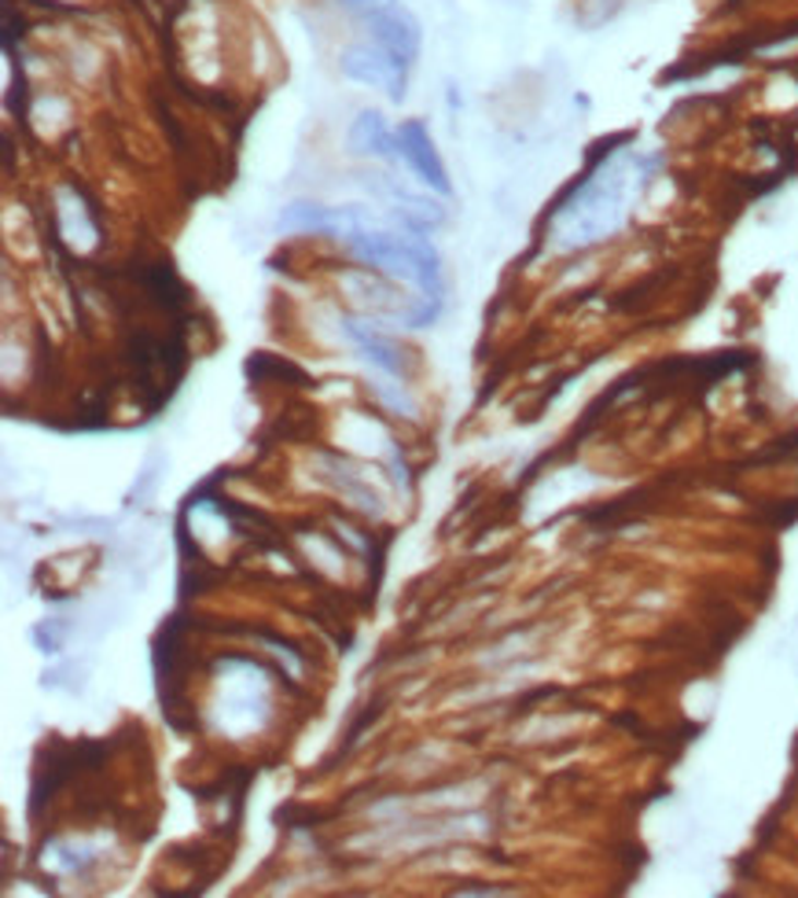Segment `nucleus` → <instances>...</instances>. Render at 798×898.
<instances>
[{"mask_svg": "<svg viewBox=\"0 0 798 898\" xmlns=\"http://www.w3.org/2000/svg\"><path fill=\"white\" fill-rule=\"evenodd\" d=\"M350 250L357 255L365 266L383 269L398 280H409L423 291V302L431 306H442V266H438V250L431 247L427 236H420L416 229H401V232H383V229H365L347 236Z\"/></svg>", "mask_w": 798, "mask_h": 898, "instance_id": "nucleus-1", "label": "nucleus"}, {"mask_svg": "<svg viewBox=\"0 0 798 898\" xmlns=\"http://www.w3.org/2000/svg\"><path fill=\"white\" fill-rule=\"evenodd\" d=\"M339 63H342V74L353 78V82L376 85L390 100L406 96V70H409V63H406V59H398L394 53H387V48L376 45V42L342 48Z\"/></svg>", "mask_w": 798, "mask_h": 898, "instance_id": "nucleus-2", "label": "nucleus"}, {"mask_svg": "<svg viewBox=\"0 0 798 898\" xmlns=\"http://www.w3.org/2000/svg\"><path fill=\"white\" fill-rule=\"evenodd\" d=\"M365 26H368L372 42L383 45L387 53L406 59V63L416 59V53H420V23H416V15L401 4V0L398 4H390V8H383V12L365 15Z\"/></svg>", "mask_w": 798, "mask_h": 898, "instance_id": "nucleus-3", "label": "nucleus"}, {"mask_svg": "<svg viewBox=\"0 0 798 898\" xmlns=\"http://www.w3.org/2000/svg\"><path fill=\"white\" fill-rule=\"evenodd\" d=\"M398 155H401V163H409V170L423 180V185H431L434 191H442V196L453 191L446 166H442L438 151H434L427 129L420 123H406L398 129Z\"/></svg>", "mask_w": 798, "mask_h": 898, "instance_id": "nucleus-4", "label": "nucleus"}, {"mask_svg": "<svg viewBox=\"0 0 798 898\" xmlns=\"http://www.w3.org/2000/svg\"><path fill=\"white\" fill-rule=\"evenodd\" d=\"M365 225V214L353 207H317V203H291L280 214V229H298V232H357Z\"/></svg>", "mask_w": 798, "mask_h": 898, "instance_id": "nucleus-5", "label": "nucleus"}, {"mask_svg": "<svg viewBox=\"0 0 798 898\" xmlns=\"http://www.w3.org/2000/svg\"><path fill=\"white\" fill-rule=\"evenodd\" d=\"M350 148L357 155H376V159H390L398 163V133H390L387 123L376 115V110H361L357 123L350 129Z\"/></svg>", "mask_w": 798, "mask_h": 898, "instance_id": "nucleus-6", "label": "nucleus"}, {"mask_svg": "<svg viewBox=\"0 0 798 898\" xmlns=\"http://www.w3.org/2000/svg\"><path fill=\"white\" fill-rule=\"evenodd\" d=\"M342 331H347V336L357 342L361 350H365V358L372 361V365L383 369L387 376H401V354L387 336L372 331L368 325H361V320H342Z\"/></svg>", "mask_w": 798, "mask_h": 898, "instance_id": "nucleus-7", "label": "nucleus"}, {"mask_svg": "<svg viewBox=\"0 0 798 898\" xmlns=\"http://www.w3.org/2000/svg\"><path fill=\"white\" fill-rule=\"evenodd\" d=\"M342 4H347L350 12H357L361 19H365V15H372V12H383V8L398 4V0H342Z\"/></svg>", "mask_w": 798, "mask_h": 898, "instance_id": "nucleus-8", "label": "nucleus"}]
</instances>
